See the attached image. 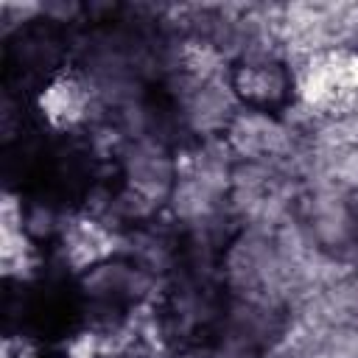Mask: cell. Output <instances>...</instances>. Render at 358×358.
Listing matches in <instances>:
<instances>
[{"instance_id": "6da1fadb", "label": "cell", "mask_w": 358, "mask_h": 358, "mask_svg": "<svg viewBox=\"0 0 358 358\" xmlns=\"http://www.w3.org/2000/svg\"><path fill=\"white\" fill-rule=\"evenodd\" d=\"M302 140L305 137L296 134L285 117L246 106H241L224 134V143L235 159L268 165H285L299 151Z\"/></svg>"}, {"instance_id": "7a4b0ae2", "label": "cell", "mask_w": 358, "mask_h": 358, "mask_svg": "<svg viewBox=\"0 0 358 358\" xmlns=\"http://www.w3.org/2000/svg\"><path fill=\"white\" fill-rule=\"evenodd\" d=\"M120 179L129 190L143 196L157 210L168 204L173 185L179 179L176 151L157 140H129L117 154Z\"/></svg>"}, {"instance_id": "3957f363", "label": "cell", "mask_w": 358, "mask_h": 358, "mask_svg": "<svg viewBox=\"0 0 358 358\" xmlns=\"http://www.w3.org/2000/svg\"><path fill=\"white\" fill-rule=\"evenodd\" d=\"M232 90L246 109L285 115L294 103V70L280 56L243 59L229 70Z\"/></svg>"}, {"instance_id": "277c9868", "label": "cell", "mask_w": 358, "mask_h": 358, "mask_svg": "<svg viewBox=\"0 0 358 358\" xmlns=\"http://www.w3.org/2000/svg\"><path fill=\"white\" fill-rule=\"evenodd\" d=\"M36 103L45 123L62 134H76L78 129H90L95 120L103 117V115H95V112H103V106L98 103L92 87L81 78L78 70L56 73L53 78H48Z\"/></svg>"}, {"instance_id": "5b68a950", "label": "cell", "mask_w": 358, "mask_h": 358, "mask_svg": "<svg viewBox=\"0 0 358 358\" xmlns=\"http://www.w3.org/2000/svg\"><path fill=\"white\" fill-rule=\"evenodd\" d=\"M123 235L109 229L106 224L90 218L87 213H76L67 218L62 235H59V260L62 268L84 274L106 260H112L120 252Z\"/></svg>"}, {"instance_id": "8992f818", "label": "cell", "mask_w": 358, "mask_h": 358, "mask_svg": "<svg viewBox=\"0 0 358 358\" xmlns=\"http://www.w3.org/2000/svg\"><path fill=\"white\" fill-rule=\"evenodd\" d=\"M67 218L70 215H64V210L50 199L22 201V229L36 246L42 241H59Z\"/></svg>"}]
</instances>
